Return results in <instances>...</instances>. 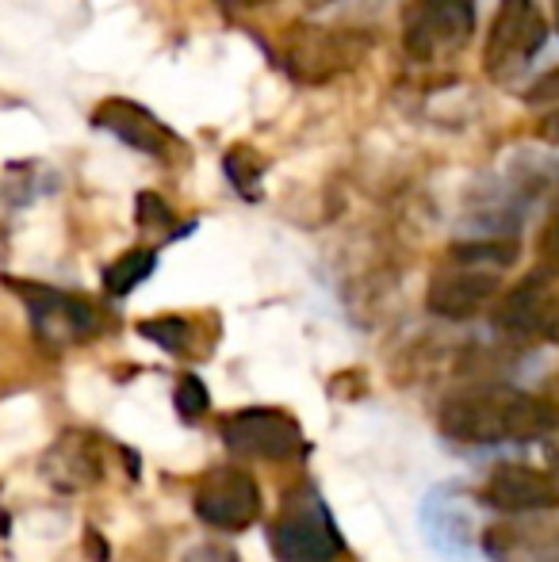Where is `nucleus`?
Instances as JSON below:
<instances>
[{"instance_id":"nucleus-5","label":"nucleus","mask_w":559,"mask_h":562,"mask_svg":"<svg viewBox=\"0 0 559 562\" xmlns=\"http://www.w3.org/2000/svg\"><path fill=\"white\" fill-rule=\"evenodd\" d=\"M499 329L522 340L559 345V265H545L502 299Z\"/></svg>"},{"instance_id":"nucleus-22","label":"nucleus","mask_w":559,"mask_h":562,"mask_svg":"<svg viewBox=\"0 0 559 562\" xmlns=\"http://www.w3.org/2000/svg\"><path fill=\"white\" fill-rule=\"evenodd\" d=\"M548 398H552L556 406H559V375L552 379V383H548Z\"/></svg>"},{"instance_id":"nucleus-7","label":"nucleus","mask_w":559,"mask_h":562,"mask_svg":"<svg viewBox=\"0 0 559 562\" xmlns=\"http://www.w3.org/2000/svg\"><path fill=\"white\" fill-rule=\"evenodd\" d=\"M223 440L231 451L249 459H295L303 451V429L283 409H242L223 422Z\"/></svg>"},{"instance_id":"nucleus-24","label":"nucleus","mask_w":559,"mask_h":562,"mask_svg":"<svg viewBox=\"0 0 559 562\" xmlns=\"http://www.w3.org/2000/svg\"><path fill=\"white\" fill-rule=\"evenodd\" d=\"M556 15H559V0H556Z\"/></svg>"},{"instance_id":"nucleus-13","label":"nucleus","mask_w":559,"mask_h":562,"mask_svg":"<svg viewBox=\"0 0 559 562\" xmlns=\"http://www.w3.org/2000/svg\"><path fill=\"white\" fill-rule=\"evenodd\" d=\"M154 265H157L154 249H131V252H123V257L115 260V265L104 272V288L112 291V295H131V291H135L142 280H149Z\"/></svg>"},{"instance_id":"nucleus-16","label":"nucleus","mask_w":559,"mask_h":562,"mask_svg":"<svg viewBox=\"0 0 559 562\" xmlns=\"http://www.w3.org/2000/svg\"><path fill=\"white\" fill-rule=\"evenodd\" d=\"M177 409L185 422H200L203 414H208V391H203L200 379H180L177 383Z\"/></svg>"},{"instance_id":"nucleus-23","label":"nucleus","mask_w":559,"mask_h":562,"mask_svg":"<svg viewBox=\"0 0 559 562\" xmlns=\"http://www.w3.org/2000/svg\"><path fill=\"white\" fill-rule=\"evenodd\" d=\"M223 4H242V8H257V4H265V0H223Z\"/></svg>"},{"instance_id":"nucleus-15","label":"nucleus","mask_w":559,"mask_h":562,"mask_svg":"<svg viewBox=\"0 0 559 562\" xmlns=\"http://www.w3.org/2000/svg\"><path fill=\"white\" fill-rule=\"evenodd\" d=\"M261 172H265V157L257 154L254 146H234L231 154H226V177L234 180V188H238V192L254 195Z\"/></svg>"},{"instance_id":"nucleus-2","label":"nucleus","mask_w":559,"mask_h":562,"mask_svg":"<svg viewBox=\"0 0 559 562\" xmlns=\"http://www.w3.org/2000/svg\"><path fill=\"white\" fill-rule=\"evenodd\" d=\"M269 540L280 562H334L342 555V536L314 490H299L283 505Z\"/></svg>"},{"instance_id":"nucleus-10","label":"nucleus","mask_w":559,"mask_h":562,"mask_svg":"<svg viewBox=\"0 0 559 562\" xmlns=\"http://www.w3.org/2000/svg\"><path fill=\"white\" fill-rule=\"evenodd\" d=\"M483 502L499 513H537L559 505V471L506 463L487 479Z\"/></svg>"},{"instance_id":"nucleus-19","label":"nucleus","mask_w":559,"mask_h":562,"mask_svg":"<svg viewBox=\"0 0 559 562\" xmlns=\"http://www.w3.org/2000/svg\"><path fill=\"white\" fill-rule=\"evenodd\" d=\"M529 100H537V104H545V100H559V69L548 77H540L537 85L529 89Z\"/></svg>"},{"instance_id":"nucleus-3","label":"nucleus","mask_w":559,"mask_h":562,"mask_svg":"<svg viewBox=\"0 0 559 562\" xmlns=\"http://www.w3.org/2000/svg\"><path fill=\"white\" fill-rule=\"evenodd\" d=\"M548 38V23L540 15L537 0H502L499 15L491 23V35H487L483 66L494 81H506V77L522 74L533 58L540 54Z\"/></svg>"},{"instance_id":"nucleus-9","label":"nucleus","mask_w":559,"mask_h":562,"mask_svg":"<svg viewBox=\"0 0 559 562\" xmlns=\"http://www.w3.org/2000/svg\"><path fill=\"white\" fill-rule=\"evenodd\" d=\"M499 268L452 260V268L429 283V311L440 318H471L499 295Z\"/></svg>"},{"instance_id":"nucleus-11","label":"nucleus","mask_w":559,"mask_h":562,"mask_svg":"<svg viewBox=\"0 0 559 562\" xmlns=\"http://www.w3.org/2000/svg\"><path fill=\"white\" fill-rule=\"evenodd\" d=\"M31 311H35V326L51 340H81L92 334V306L77 303L69 295H54V291L31 288Z\"/></svg>"},{"instance_id":"nucleus-1","label":"nucleus","mask_w":559,"mask_h":562,"mask_svg":"<svg viewBox=\"0 0 559 562\" xmlns=\"http://www.w3.org/2000/svg\"><path fill=\"white\" fill-rule=\"evenodd\" d=\"M559 425V406L548 394L514 386H468L440 406V432L460 445H510L537 440Z\"/></svg>"},{"instance_id":"nucleus-20","label":"nucleus","mask_w":559,"mask_h":562,"mask_svg":"<svg viewBox=\"0 0 559 562\" xmlns=\"http://www.w3.org/2000/svg\"><path fill=\"white\" fill-rule=\"evenodd\" d=\"M188 562H234L226 551H211V548H203V551H192L188 555Z\"/></svg>"},{"instance_id":"nucleus-12","label":"nucleus","mask_w":559,"mask_h":562,"mask_svg":"<svg viewBox=\"0 0 559 562\" xmlns=\"http://www.w3.org/2000/svg\"><path fill=\"white\" fill-rule=\"evenodd\" d=\"M43 471H46V479L62 490H81V486H89V482L100 479L97 451H92V445L85 437H77V432L51 448Z\"/></svg>"},{"instance_id":"nucleus-14","label":"nucleus","mask_w":559,"mask_h":562,"mask_svg":"<svg viewBox=\"0 0 559 562\" xmlns=\"http://www.w3.org/2000/svg\"><path fill=\"white\" fill-rule=\"evenodd\" d=\"M142 337L157 340L161 348L177 356L192 352V322L188 318H154V322H142Z\"/></svg>"},{"instance_id":"nucleus-8","label":"nucleus","mask_w":559,"mask_h":562,"mask_svg":"<svg viewBox=\"0 0 559 562\" xmlns=\"http://www.w3.org/2000/svg\"><path fill=\"white\" fill-rule=\"evenodd\" d=\"M92 123L104 126L108 134H115L120 142L142 149V154L157 157V161H177L185 157V142L169 131L157 115H149L146 108L131 104V100H104L92 112Z\"/></svg>"},{"instance_id":"nucleus-4","label":"nucleus","mask_w":559,"mask_h":562,"mask_svg":"<svg viewBox=\"0 0 559 562\" xmlns=\"http://www.w3.org/2000/svg\"><path fill=\"white\" fill-rule=\"evenodd\" d=\"M476 31V0H414L406 8L403 38L418 61L456 54Z\"/></svg>"},{"instance_id":"nucleus-21","label":"nucleus","mask_w":559,"mask_h":562,"mask_svg":"<svg viewBox=\"0 0 559 562\" xmlns=\"http://www.w3.org/2000/svg\"><path fill=\"white\" fill-rule=\"evenodd\" d=\"M540 138H548V142H559V115L545 119V126H540Z\"/></svg>"},{"instance_id":"nucleus-6","label":"nucleus","mask_w":559,"mask_h":562,"mask_svg":"<svg viewBox=\"0 0 559 562\" xmlns=\"http://www.w3.org/2000/svg\"><path fill=\"white\" fill-rule=\"evenodd\" d=\"M195 513L219 532H242L261 513V490L238 467H219L195 486Z\"/></svg>"},{"instance_id":"nucleus-18","label":"nucleus","mask_w":559,"mask_h":562,"mask_svg":"<svg viewBox=\"0 0 559 562\" xmlns=\"http://www.w3.org/2000/svg\"><path fill=\"white\" fill-rule=\"evenodd\" d=\"M540 260L545 265H559V215L548 218L545 234H540Z\"/></svg>"},{"instance_id":"nucleus-17","label":"nucleus","mask_w":559,"mask_h":562,"mask_svg":"<svg viewBox=\"0 0 559 562\" xmlns=\"http://www.w3.org/2000/svg\"><path fill=\"white\" fill-rule=\"evenodd\" d=\"M138 226H146V229L172 226V211L165 207L161 195H154V192H142L138 195Z\"/></svg>"}]
</instances>
